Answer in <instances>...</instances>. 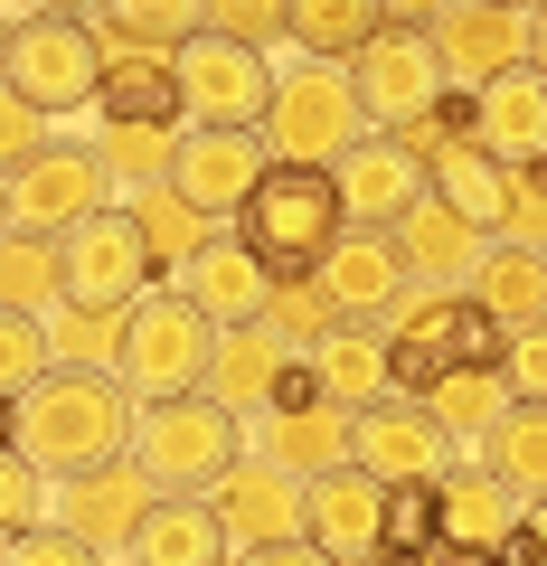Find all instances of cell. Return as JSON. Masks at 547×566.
<instances>
[{"label":"cell","instance_id":"cell-59","mask_svg":"<svg viewBox=\"0 0 547 566\" xmlns=\"http://www.w3.org/2000/svg\"><path fill=\"white\" fill-rule=\"evenodd\" d=\"M227 566H236V557H227Z\"/></svg>","mask_w":547,"mask_h":566},{"label":"cell","instance_id":"cell-51","mask_svg":"<svg viewBox=\"0 0 547 566\" xmlns=\"http://www.w3.org/2000/svg\"><path fill=\"white\" fill-rule=\"evenodd\" d=\"M528 66H538V76H547V0H538V10H528Z\"/></svg>","mask_w":547,"mask_h":566},{"label":"cell","instance_id":"cell-14","mask_svg":"<svg viewBox=\"0 0 547 566\" xmlns=\"http://www.w3.org/2000/svg\"><path fill=\"white\" fill-rule=\"evenodd\" d=\"M151 501H161V491H151V472L133 463V453H114V463H95V472L48 482V520L76 528V538H95L104 557H123V547H133V528H143Z\"/></svg>","mask_w":547,"mask_h":566},{"label":"cell","instance_id":"cell-12","mask_svg":"<svg viewBox=\"0 0 547 566\" xmlns=\"http://www.w3.org/2000/svg\"><path fill=\"white\" fill-rule=\"evenodd\" d=\"M274 170V142L264 133H227V123H180V151H170V189H180L199 218H236L255 199V180Z\"/></svg>","mask_w":547,"mask_h":566},{"label":"cell","instance_id":"cell-52","mask_svg":"<svg viewBox=\"0 0 547 566\" xmlns=\"http://www.w3.org/2000/svg\"><path fill=\"white\" fill-rule=\"evenodd\" d=\"M10 10H20V20H39V10H76V20H85L95 0H10ZM20 20H10V29H20Z\"/></svg>","mask_w":547,"mask_h":566},{"label":"cell","instance_id":"cell-8","mask_svg":"<svg viewBox=\"0 0 547 566\" xmlns=\"http://www.w3.org/2000/svg\"><path fill=\"white\" fill-rule=\"evenodd\" d=\"M57 255H66V303H95V312H133L161 283V264H151V245H143V218L123 199H104L95 218H76L57 237Z\"/></svg>","mask_w":547,"mask_h":566},{"label":"cell","instance_id":"cell-10","mask_svg":"<svg viewBox=\"0 0 547 566\" xmlns=\"http://www.w3.org/2000/svg\"><path fill=\"white\" fill-rule=\"evenodd\" d=\"M349 85H359V114H368V133H406V123H425L434 104H444V57H434V39L425 29H397L387 20L378 39L349 57Z\"/></svg>","mask_w":547,"mask_h":566},{"label":"cell","instance_id":"cell-25","mask_svg":"<svg viewBox=\"0 0 547 566\" xmlns=\"http://www.w3.org/2000/svg\"><path fill=\"white\" fill-rule=\"evenodd\" d=\"M387 237H397V255H406V283H453V293L472 283V264H482V245H491L482 227H463L444 199H434V189L406 208Z\"/></svg>","mask_w":547,"mask_h":566},{"label":"cell","instance_id":"cell-55","mask_svg":"<svg viewBox=\"0 0 547 566\" xmlns=\"http://www.w3.org/2000/svg\"><path fill=\"white\" fill-rule=\"evenodd\" d=\"M0 57H10V20H0Z\"/></svg>","mask_w":547,"mask_h":566},{"label":"cell","instance_id":"cell-43","mask_svg":"<svg viewBox=\"0 0 547 566\" xmlns=\"http://www.w3.org/2000/svg\"><path fill=\"white\" fill-rule=\"evenodd\" d=\"M0 566H104V547L76 538V528H57V520H39L20 538H0Z\"/></svg>","mask_w":547,"mask_h":566},{"label":"cell","instance_id":"cell-37","mask_svg":"<svg viewBox=\"0 0 547 566\" xmlns=\"http://www.w3.org/2000/svg\"><path fill=\"white\" fill-rule=\"evenodd\" d=\"M123 208L143 218V245H151V264H161V274H180V264H189V255H199V245H208V227H218V218H199V208H189V199H180V189H170V180L133 189V199H123Z\"/></svg>","mask_w":547,"mask_h":566},{"label":"cell","instance_id":"cell-20","mask_svg":"<svg viewBox=\"0 0 547 566\" xmlns=\"http://www.w3.org/2000/svg\"><path fill=\"white\" fill-rule=\"evenodd\" d=\"M378 501H387V482H368L359 463L312 472L303 482V538L322 557H340V566H368L378 557Z\"/></svg>","mask_w":547,"mask_h":566},{"label":"cell","instance_id":"cell-46","mask_svg":"<svg viewBox=\"0 0 547 566\" xmlns=\"http://www.w3.org/2000/svg\"><path fill=\"white\" fill-rule=\"evenodd\" d=\"M208 29H227L245 48H274L284 39V0H208Z\"/></svg>","mask_w":547,"mask_h":566},{"label":"cell","instance_id":"cell-42","mask_svg":"<svg viewBox=\"0 0 547 566\" xmlns=\"http://www.w3.org/2000/svg\"><path fill=\"white\" fill-rule=\"evenodd\" d=\"M48 520V472L29 463L20 444H0V538H20V528Z\"/></svg>","mask_w":547,"mask_h":566},{"label":"cell","instance_id":"cell-9","mask_svg":"<svg viewBox=\"0 0 547 566\" xmlns=\"http://www.w3.org/2000/svg\"><path fill=\"white\" fill-rule=\"evenodd\" d=\"M170 66H180V123L264 133V114H274V66H264V48L227 39V29H199Z\"/></svg>","mask_w":547,"mask_h":566},{"label":"cell","instance_id":"cell-18","mask_svg":"<svg viewBox=\"0 0 547 566\" xmlns=\"http://www.w3.org/2000/svg\"><path fill=\"white\" fill-rule=\"evenodd\" d=\"M330 180H340V208H349V227H397L406 208L425 199V161L406 151L397 133H359L330 161Z\"/></svg>","mask_w":547,"mask_h":566},{"label":"cell","instance_id":"cell-11","mask_svg":"<svg viewBox=\"0 0 547 566\" xmlns=\"http://www.w3.org/2000/svg\"><path fill=\"white\" fill-rule=\"evenodd\" d=\"M0 199H10V227H39V237H66L76 218H95L114 199L95 142H39L20 170H0Z\"/></svg>","mask_w":547,"mask_h":566},{"label":"cell","instance_id":"cell-19","mask_svg":"<svg viewBox=\"0 0 547 566\" xmlns=\"http://www.w3.org/2000/svg\"><path fill=\"white\" fill-rule=\"evenodd\" d=\"M434 501H444V528H434V547H453V557H501L509 528H519V491L501 482L491 463H444L434 472Z\"/></svg>","mask_w":547,"mask_h":566},{"label":"cell","instance_id":"cell-34","mask_svg":"<svg viewBox=\"0 0 547 566\" xmlns=\"http://www.w3.org/2000/svg\"><path fill=\"white\" fill-rule=\"evenodd\" d=\"M387 29V0H284V39L303 57H359L368 39Z\"/></svg>","mask_w":547,"mask_h":566},{"label":"cell","instance_id":"cell-45","mask_svg":"<svg viewBox=\"0 0 547 566\" xmlns=\"http://www.w3.org/2000/svg\"><path fill=\"white\" fill-rule=\"evenodd\" d=\"M501 378H509V397H547V322H519L501 340Z\"/></svg>","mask_w":547,"mask_h":566},{"label":"cell","instance_id":"cell-15","mask_svg":"<svg viewBox=\"0 0 547 566\" xmlns=\"http://www.w3.org/2000/svg\"><path fill=\"white\" fill-rule=\"evenodd\" d=\"M312 283H322L330 322H378V312L406 293V255H397V237H387V227H340V237H330V255L312 264Z\"/></svg>","mask_w":547,"mask_h":566},{"label":"cell","instance_id":"cell-53","mask_svg":"<svg viewBox=\"0 0 547 566\" xmlns=\"http://www.w3.org/2000/svg\"><path fill=\"white\" fill-rule=\"evenodd\" d=\"M368 566H463L453 547H425V557H368Z\"/></svg>","mask_w":547,"mask_h":566},{"label":"cell","instance_id":"cell-6","mask_svg":"<svg viewBox=\"0 0 547 566\" xmlns=\"http://www.w3.org/2000/svg\"><path fill=\"white\" fill-rule=\"evenodd\" d=\"M0 85L10 95H29L48 123L57 114H85L104 85V39L95 20H76V10H39V20L10 29V57H0Z\"/></svg>","mask_w":547,"mask_h":566},{"label":"cell","instance_id":"cell-40","mask_svg":"<svg viewBox=\"0 0 547 566\" xmlns=\"http://www.w3.org/2000/svg\"><path fill=\"white\" fill-rule=\"evenodd\" d=\"M48 312H10L0 303V397H29V387L48 378Z\"/></svg>","mask_w":547,"mask_h":566},{"label":"cell","instance_id":"cell-13","mask_svg":"<svg viewBox=\"0 0 547 566\" xmlns=\"http://www.w3.org/2000/svg\"><path fill=\"white\" fill-rule=\"evenodd\" d=\"M349 463H359L368 482H434V472L453 463V434L425 416V397L387 387L378 406L349 416Z\"/></svg>","mask_w":547,"mask_h":566},{"label":"cell","instance_id":"cell-56","mask_svg":"<svg viewBox=\"0 0 547 566\" xmlns=\"http://www.w3.org/2000/svg\"><path fill=\"white\" fill-rule=\"evenodd\" d=\"M472 566H509V557H472Z\"/></svg>","mask_w":547,"mask_h":566},{"label":"cell","instance_id":"cell-22","mask_svg":"<svg viewBox=\"0 0 547 566\" xmlns=\"http://www.w3.org/2000/svg\"><path fill=\"white\" fill-rule=\"evenodd\" d=\"M245 453H264V463H284V472H330L349 463V406L340 397H293V406H264L255 434H245Z\"/></svg>","mask_w":547,"mask_h":566},{"label":"cell","instance_id":"cell-35","mask_svg":"<svg viewBox=\"0 0 547 566\" xmlns=\"http://www.w3.org/2000/svg\"><path fill=\"white\" fill-rule=\"evenodd\" d=\"M0 303L10 312H57L66 303V255L39 227H0Z\"/></svg>","mask_w":547,"mask_h":566},{"label":"cell","instance_id":"cell-57","mask_svg":"<svg viewBox=\"0 0 547 566\" xmlns=\"http://www.w3.org/2000/svg\"><path fill=\"white\" fill-rule=\"evenodd\" d=\"M509 10H538V0H509Z\"/></svg>","mask_w":547,"mask_h":566},{"label":"cell","instance_id":"cell-27","mask_svg":"<svg viewBox=\"0 0 547 566\" xmlns=\"http://www.w3.org/2000/svg\"><path fill=\"white\" fill-rule=\"evenodd\" d=\"M463 293H472V303H482L501 331H519V322H547V245H509V237H491Z\"/></svg>","mask_w":547,"mask_h":566},{"label":"cell","instance_id":"cell-3","mask_svg":"<svg viewBox=\"0 0 547 566\" xmlns=\"http://www.w3.org/2000/svg\"><path fill=\"white\" fill-rule=\"evenodd\" d=\"M378 340H387V378L415 397L425 378H444V368H463V359H501L509 331L491 322L472 293H453V283H406L397 303L378 312Z\"/></svg>","mask_w":547,"mask_h":566},{"label":"cell","instance_id":"cell-28","mask_svg":"<svg viewBox=\"0 0 547 566\" xmlns=\"http://www.w3.org/2000/svg\"><path fill=\"white\" fill-rule=\"evenodd\" d=\"M425 189H434V199H444L463 227L501 237V189H509V161H491L472 133H463V142H434V151H425Z\"/></svg>","mask_w":547,"mask_h":566},{"label":"cell","instance_id":"cell-58","mask_svg":"<svg viewBox=\"0 0 547 566\" xmlns=\"http://www.w3.org/2000/svg\"><path fill=\"white\" fill-rule=\"evenodd\" d=\"M0 227H10V199H0Z\"/></svg>","mask_w":547,"mask_h":566},{"label":"cell","instance_id":"cell-4","mask_svg":"<svg viewBox=\"0 0 547 566\" xmlns=\"http://www.w3.org/2000/svg\"><path fill=\"white\" fill-rule=\"evenodd\" d=\"M340 227H349V208H340L330 161H274V170L255 180V199L236 208V237L274 264V283H284V274H312V264L330 255Z\"/></svg>","mask_w":547,"mask_h":566},{"label":"cell","instance_id":"cell-24","mask_svg":"<svg viewBox=\"0 0 547 566\" xmlns=\"http://www.w3.org/2000/svg\"><path fill=\"white\" fill-rule=\"evenodd\" d=\"M472 142L491 161H538L547 151V76L538 66H509V76L472 85Z\"/></svg>","mask_w":547,"mask_h":566},{"label":"cell","instance_id":"cell-49","mask_svg":"<svg viewBox=\"0 0 547 566\" xmlns=\"http://www.w3.org/2000/svg\"><path fill=\"white\" fill-rule=\"evenodd\" d=\"M236 566H340V557H322L312 538H274V547H236Z\"/></svg>","mask_w":547,"mask_h":566},{"label":"cell","instance_id":"cell-1","mask_svg":"<svg viewBox=\"0 0 547 566\" xmlns=\"http://www.w3.org/2000/svg\"><path fill=\"white\" fill-rule=\"evenodd\" d=\"M133 406L143 397H133L114 368H48L20 397V453L48 482L95 472V463H114V453H133Z\"/></svg>","mask_w":547,"mask_h":566},{"label":"cell","instance_id":"cell-54","mask_svg":"<svg viewBox=\"0 0 547 566\" xmlns=\"http://www.w3.org/2000/svg\"><path fill=\"white\" fill-rule=\"evenodd\" d=\"M0 444H20V397H0Z\"/></svg>","mask_w":547,"mask_h":566},{"label":"cell","instance_id":"cell-30","mask_svg":"<svg viewBox=\"0 0 547 566\" xmlns=\"http://www.w3.org/2000/svg\"><path fill=\"white\" fill-rule=\"evenodd\" d=\"M303 359L322 368V387L349 406V416H359V406H378L387 387H397V378H387V340H378V322H330L322 340L303 349Z\"/></svg>","mask_w":547,"mask_h":566},{"label":"cell","instance_id":"cell-36","mask_svg":"<svg viewBox=\"0 0 547 566\" xmlns=\"http://www.w3.org/2000/svg\"><path fill=\"white\" fill-rule=\"evenodd\" d=\"M170 151H180V123H95V161H104V180L123 199L170 180Z\"/></svg>","mask_w":547,"mask_h":566},{"label":"cell","instance_id":"cell-29","mask_svg":"<svg viewBox=\"0 0 547 566\" xmlns=\"http://www.w3.org/2000/svg\"><path fill=\"white\" fill-rule=\"evenodd\" d=\"M104 123H180V66L151 48H104V85H95Z\"/></svg>","mask_w":547,"mask_h":566},{"label":"cell","instance_id":"cell-50","mask_svg":"<svg viewBox=\"0 0 547 566\" xmlns=\"http://www.w3.org/2000/svg\"><path fill=\"white\" fill-rule=\"evenodd\" d=\"M444 10H453V0H387V20H397V29H434Z\"/></svg>","mask_w":547,"mask_h":566},{"label":"cell","instance_id":"cell-5","mask_svg":"<svg viewBox=\"0 0 547 566\" xmlns=\"http://www.w3.org/2000/svg\"><path fill=\"white\" fill-rule=\"evenodd\" d=\"M208 359H218V322L189 303L180 283H151L143 303L123 312L114 378L133 387V397H189V387H208Z\"/></svg>","mask_w":547,"mask_h":566},{"label":"cell","instance_id":"cell-23","mask_svg":"<svg viewBox=\"0 0 547 566\" xmlns=\"http://www.w3.org/2000/svg\"><path fill=\"white\" fill-rule=\"evenodd\" d=\"M293 359H303V349H293L274 322H227L218 331V359H208V397L236 406V416H264Z\"/></svg>","mask_w":547,"mask_h":566},{"label":"cell","instance_id":"cell-7","mask_svg":"<svg viewBox=\"0 0 547 566\" xmlns=\"http://www.w3.org/2000/svg\"><path fill=\"white\" fill-rule=\"evenodd\" d=\"M359 133H368V114H359V85H349L340 57H303L274 76V114H264L274 161H340Z\"/></svg>","mask_w":547,"mask_h":566},{"label":"cell","instance_id":"cell-48","mask_svg":"<svg viewBox=\"0 0 547 566\" xmlns=\"http://www.w3.org/2000/svg\"><path fill=\"white\" fill-rule=\"evenodd\" d=\"M501 557L509 566H547V501H519V528H509Z\"/></svg>","mask_w":547,"mask_h":566},{"label":"cell","instance_id":"cell-41","mask_svg":"<svg viewBox=\"0 0 547 566\" xmlns=\"http://www.w3.org/2000/svg\"><path fill=\"white\" fill-rule=\"evenodd\" d=\"M501 237H509V245H547V151H538V161H509Z\"/></svg>","mask_w":547,"mask_h":566},{"label":"cell","instance_id":"cell-47","mask_svg":"<svg viewBox=\"0 0 547 566\" xmlns=\"http://www.w3.org/2000/svg\"><path fill=\"white\" fill-rule=\"evenodd\" d=\"M39 142H48V114H39L29 95H10V85H0V170H20Z\"/></svg>","mask_w":547,"mask_h":566},{"label":"cell","instance_id":"cell-16","mask_svg":"<svg viewBox=\"0 0 547 566\" xmlns=\"http://www.w3.org/2000/svg\"><path fill=\"white\" fill-rule=\"evenodd\" d=\"M425 39H434L453 85H491L509 66H528V10H509V0H453Z\"/></svg>","mask_w":547,"mask_h":566},{"label":"cell","instance_id":"cell-32","mask_svg":"<svg viewBox=\"0 0 547 566\" xmlns=\"http://www.w3.org/2000/svg\"><path fill=\"white\" fill-rule=\"evenodd\" d=\"M415 397H425V416L444 424L453 444H482L491 424H501V406H509V378H501V359H463L444 378H425Z\"/></svg>","mask_w":547,"mask_h":566},{"label":"cell","instance_id":"cell-2","mask_svg":"<svg viewBox=\"0 0 547 566\" xmlns=\"http://www.w3.org/2000/svg\"><path fill=\"white\" fill-rule=\"evenodd\" d=\"M133 463L151 472L161 501H208V491L245 463V416L218 406L208 387H189V397H143L133 406Z\"/></svg>","mask_w":547,"mask_h":566},{"label":"cell","instance_id":"cell-44","mask_svg":"<svg viewBox=\"0 0 547 566\" xmlns=\"http://www.w3.org/2000/svg\"><path fill=\"white\" fill-rule=\"evenodd\" d=\"M264 322L284 331L293 349H312V340L330 331V303H322V283H312V274H284V283H274V303H264Z\"/></svg>","mask_w":547,"mask_h":566},{"label":"cell","instance_id":"cell-33","mask_svg":"<svg viewBox=\"0 0 547 566\" xmlns=\"http://www.w3.org/2000/svg\"><path fill=\"white\" fill-rule=\"evenodd\" d=\"M472 463H491L519 501H547V397H509L501 424L472 444Z\"/></svg>","mask_w":547,"mask_h":566},{"label":"cell","instance_id":"cell-31","mask_svg":"<svg viewBox=\"0 0 547 566\" xmlns=\"http://www.w3.org/2000/svg\"><path fill=\"white\" fill-rule=\"evenodd\" d=\"M104 48H151V57H180L208 29V0H95L85 10Z\"/></svg>","mask_w":547,"mask_h":566},{"label":"cell","instance_id":"cell-26","mask_svg":"<svg viewBox=\"0 0 547 566\" xmlns=\"http://www.w3.org/2000/svg\"><path fill=\"white\" fill-rule=\"evenodd\" d=\"M227 557L236 547H227L218 501H151L133 547H123V566H227Z\"/></svg>","mask_w":547,"mask_h":566},{"label":"cell","instance_id":"cell-21","mask_svg":"<svg viewBox=\"0 0 547 566\" xmlns=\"http://www.w3.org/2000/svg\"><path fill=\"white\" fill-rule=\"evenodd\" d=\"M218 520H227V547H274V538H303V472L264 463V453H245L236 472H227L218 491Z\"/></svg>","mask_w":547,"mask_h":566},{"label":"cell","instance_id":"cell-39","mask_svg":"<svg viewBox=\"0 0 547 566\" xmlns=\"http://www.w3.org/2000/svg\"><path fill=\"white\" fill-rule=\"evenodd\" d=\"M434 528H444L434 482H387V501H378V557H425Z\"/></svg>","mask_w":547,"mask_h":566},{"label":"cell","instance_id":"cell-17","mask_svg":"<svg viewBox=\"0 0 547 566\" xmlns=\"http://www.w3.org/2000/svg\"><path fill=\"white\" fill-rule=\"evenodd\" d=\"M170 283H180L218 331H227V322H264V303H274V264H264L236 227H208V245H199Z\"/></svg>","mask_w":547,"mask_h":566},{"label":"cell","instance_id":"cell-38","mask_svg":"<svg viewBox=\"0 0 547 566\" xmlns=\"http://www.w3.org/2000/svg\"><path fill=\"white\" fill-rule=\"evenodd\" d=\"M48 359H57V368H114L123 359V312L57 303V312H48Z\"/></svg>","mask_w":547,"mask_h":566}]
</instances>
